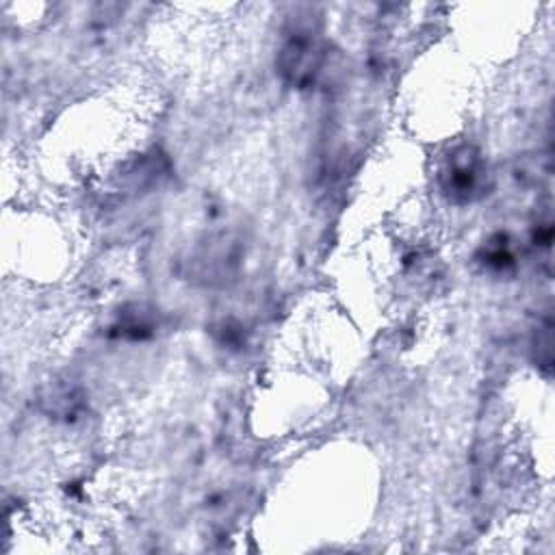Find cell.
Segmentation results:
<instances>
[{
    "instance_id": "obj_1",
    "label": "cell",
    "mask_w": 555,
    "mask_h": 555,
    "mask_svg": "<svg viewBox=\"0 0 555 555\" xmlns=\"http://www.w3.org/2000/svg\"><path fill=\"white\" fill-rule=\"evenodd\" d=\"M327 48L310 28H295L278 52V72L295 89H308L323 74Z\"/></svg>"
},
{
    "instance_id": "obj_2",
    "label": "cell",
    "mask_w": 555,
    "mask_h": 555,
    "mask_svg": "<svg viewBox=\"0 0 555 555\" xmlns=\"http://www.w3.org/2000/svg\"><path fill=\"white\" fill-rule=\"evenodd\" d=\"M486 163L470 145L455 147L438 171L440 191L455 204H466L486 191Z\"/></svg>"
},
{
    "instance_id": "obj_3",
    "label": "cell",
    "mask_w": 555,
    "mask_h": 555,
    "mask_svg": "<svg viewBox=\"0 0 555 555\" xmlns=\"http://www.w3.org/2000/svg\"><path fill=\"white\" fill-rule=\"evenodd\" d=\"M236 243L238 241H234L230 234H219L210 238L204 247H199V251L193 256V262L199 264L202 271L210 278H223L236 267L241 258V249Z\"/></svg>"
}]
</instances>
